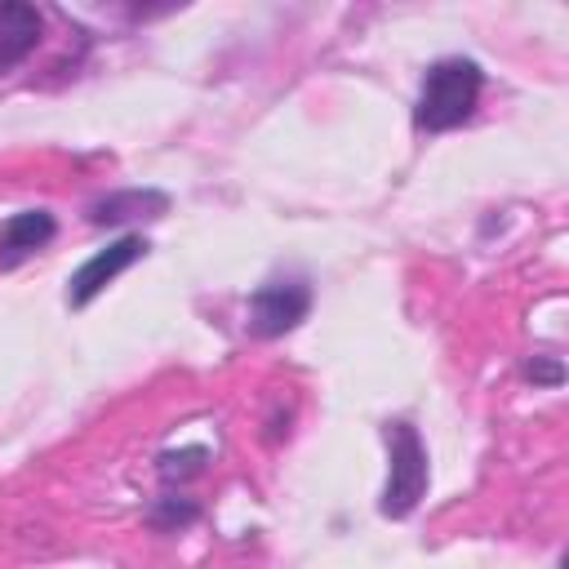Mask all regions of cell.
<instances>
[{
  "label": "cell",
  "instance_id": "11",
  "mask_svg": "<svg viewBox=\"0 0 569 569\" xmlns=\"http://www.w3.org/2000/svg\"><path fill=\"white\" fill-rule=\"evenodd\" d=\"M289 418H293V413H289L284 405H276V413L267 418V427H271V431H267V440H271V445H276L280 436H289Z\"/></svg>",
  "mask_w": 569,
  "mask_h": 569
},
{
  "label": "cell",
  "instance_id": "2",
  "mask_svg": "<svg viewBox=\"0 0 569 569\" xmlns=\"http://www.w3.org/2000/svg\"><path fill=\"white\" fill-rule=\"evenodd\" d=\"M382 440H387V485L378 493V516L382 520H405L427 498L431 458H427L422 431L409 418H387L382 422Z\"/></svg>",
  "mask_w": 569,
  "mask_h": 569
},
{
  "label": "cell",
  "instance_id": "4",
  "mask_svg": "<svg viewBox=\"0 0 569 569\" xmlns=\"http://www.w3.org/2000/svg\"><path fill=\"white\" fill-rule=\"evenodd\" d=\"M151 253V240L142 236V231H120L116 240H107L102 249H93L71 276H67V293H62V302L71 307V311H84L98 293H107V284H116L133 262H142Z\"/></svg>",
  "mask_w": 569,
  "mask_h": 569
},
{
  "label": "cell",
  "instance_id": "8",
  "mask_svg": "<svg viewBox=\"0 0 569 569\" xmlns=\"http://www.w3.org/2000/svg\"><path fill=\"white\" fill-rule=\"evenodd\" d=\"M200 516H204V507H200V498H191L187 489H164V493L151 498L147 511H142V520H147L151 533H187Z\"/></svg>",
  "mask_w": 569,
  "mask_h": 569
},
{
  "label": "cell",
  "instance_id": "7",
  "mask_svg": "<svg viewBox=\"0 0 569 569\" xmlns=\"http://www.w3.org/2000/svg\"><path fill=\"white\" fill-rule=\"evenodd\" d=\"M44 40V9L27 0H0V76L18 71Z\"/></svg>",
  "mask_w": 569,
  "mask_h": 569
},
{
  "label": "cell",
  "instance_id": "5",
  "mask_svg": "<svg viewBox=\"0 0 569 569\" xmlns=\"http://www.w3.org/2000/svg\"><path fill=\"white\" fill-rule=\"evenodd\" d=\"M169 209H173V196L160 187H111L84 204V222L111 231V227H133V222H160Z\"/></svg>",
  "mask_w": 569,
  "mask_h": 569
},
{
  "label": "cell",
  "instance_id": "1",
  "mask_svg": "<svg viewBox=\"0 0 569 569\" xmlns=\"http://www.w3.org/2000/svg\"><path fill=\"white\" fill-rule=\"evenodd\" d=\"M485 93V67L467 53H445L422 71L413 98V129L418 133H449L462 129Z\"/></svg>",
  "mask_w": 569,
  "mask_h": 569
},
{
  "label": "cell",
  "instance_id": "9",
  "mask_svg": "<svg viewBox=\"0 0 569 569\" xmlns=\"http://www.w3.org/2000/svg\"><path fill=\"white\" fill-rule=\"evenodd\" d=\"M209 445H178V449H160L156 453V476L164 489H187L191 480H200L209 471Z\"/></svg>",
  "mask_w": 569,
  "mask_h": 569
},
{
  "label": "cell",
  "instance_id": "10",
  "mask_svg": "<svg viewBox=\"0 0 569 569\" xmlns=\"http://www.w3.org/2000/svg\"><path fill=\"white\" fill-rule=\"evenodd\" d=\"M520 373H525L529 387H547V391L565 387V360H560V356H529V360L520 365Z\"/></svg>",
  "mask_w": 569,
  "mask_h": 569
},
{
  "label": "cell",
  "instance_id": "6",
  "mask_svg": "<svg viewBox=\"0 0 569 569\" xmlns=\"http://www.w3.org/2000/svg\"><path fill=\"white\" fill-rule=\"evenodd\" d=\"M58 240V218L49 209H18L0 222V271L22 267L27 258H36L40 249H49Z\"/></svg>",
  "mask_w": 569,
  "mask_h": 569
},
{
  "label": "cell",
  "instance_id": "3",
  "mask_svg": "<svg viewBox=\"0 0 569 569\" xmlns=\"http://www.w3.org/2000/svg\"><path fill=\"white\" fill-rule=\"evenodd\" d=\"M311 307H316V289L307 276H298V271L271 276L244 302V333L258 342H276L284 333H293L311 316Z\"/></svg>",
  "mask_w": 569,
  "mask_h": 569
}]
</instances>
